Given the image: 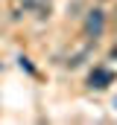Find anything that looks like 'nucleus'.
Here are the masks:
<instances>
[{"mask_svg": "<svg viewBox=\"0 0 117 125\" xmlns=\"http://www.w3.org/2000/svg\"><path fill=\"white\" fill-rule=\"evenodd\" d=\"M105 29V15H102V9H91L85 18V35L88 38H100Z\"/></svg>", "mask_w": 117, "mask_h": 125, "instance_id": "obj_1", "label": "nucleus"}, {"mask_svg": "<svg viewBox=\"0 0 117 125\" xmlns=\"http://www.w3.org/2000/svg\"><path fill=\"white\" fill-rule=\"evenodd\" d=\"M114 108H117V96H114Z\"/></svg>", "mask_w": 117, "mask_h": 125, "instance_id": "obj_4", "label": "nucleus"}, {"mask_svg": "<svg viewBox=\"0 0 117 125\" xmlns=\"http://www.w3.org/2000/svg\"><path fill=\"white\" fill-rule=\"evenodd\" d=\"M24 9H32V12H38L44 18L50 12V0H24Z\"/></svg>", "mask_w": 117, "mask_h": 125, "instance_id": "obj_3", "label": "nucleus"}, {"mask_svg": "<svg viewBox=\"0 0 117 125\" xmlns=\"http://www.w3.org/2000/svg\"><path fill=\"white\" fill-rule=\"evenodd\" d=\"M111 82H114V73L105 70V67H97V70H91V76H88V87H94V90H105Z\"/></svg>", "mask_w": 117, "mask_h": 125, "instance_id": "obj_2", "label": "nucleus"}]
</instances>
